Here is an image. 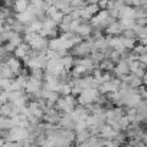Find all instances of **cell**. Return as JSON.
Here are the masks:
<instances>
[{
	"label": "cell",
	"mask_w": 147,
	"mask_h": 147,
	"mask_svg": "<svg viewBox=\"0 0 147 147\" xmlns=\"http://www.w3.org/2000/svg\"><path fill=\"white\" fill-rule=\"evenodd\" d=\"M98 97H100L98 88L90 87V88H85V90L77 97V100H78V104L85 105V104H88V102H95Z\"/></svg>",
	"instance_id": "cell-1"
},
{
	"label": "cell",
	"mask_w": 147,
	"mask_h": 147,
	"mask_svg": "<svg viewBox=\"0 0 147 147\" xmlns=\"http://www.w3.org/2000/svg\"><path fill=\"white\" fill-rule=\"evenodd\" d=\"M42 87H43V80H38V78H33L29 75L28 78V82L25 85V91L29 97V100H33V95L39 91H42Z\"/></svg>",
	"instance_id": "cell-2"
},
{
	"label": "cell",
	"mask_w": 147,
	"mask_h": 147,
	"mask_svg": "<svg viewBox=\"0 0 147 147\" xmlns=\"http://www.w3.org/2000/svg\"><path fill=\"white\" fill-rule=\"evenodd\" d=\"M69 52L75 58H84V56H88L91 53V45H90V42L87 39H84L80 43H77Z\"/></svg>",
	"instance_id": "cell-3"
},
{
	"label": "cell",
	"mask_w": 147,
	"mask_h": 147,
	"mask_svg": "<svg viewBox=\"0 0 147 147\" xmlns=\"http://www.w3.org/2000/svg\"><path fill=\"white\" fill-rule=\"evenodd\" d=\"M29 137V130L26 127H20V125H15L9 130V140L13 141H19L22 138Z\"/></svg>",
	"instance_id": "cell-4"
},
{
	"label": "cell",
	"mask_w": 147,
	"mask_h": 147,
	"mask_svg": "<svg viewBox=\"0 0 147 147\" xmlns=\"http://www.w3.org/2000/svg\"><path fill=\"white\" fill-rule=\"evenodd\" d=\"M6 62V65L13 71V74H15V75L18 77V75H20V74H22V71H23V62L19 59V58H16L13 53L5 61Z\"/></svg>",
	"instance_id": "cell-5"
},
{
	"label": "cell",
	"mask_w": 147,
	"mask_h": 147,
	"mask_svg": "<svg viewBox=\"0 0 147 147\" xmlns=\"http://www.w3.org/2000/svg\"><path fill=\"white\" fill-rule=\"evenodd\" d=\"M29 52H30V45L28 42H22L15 51H13V55L16 58H19L23 63L29 59Z\"/></svg>",
	"instance_id": "cell-6"
},
{
	"label": "cell",
	"mask_w": 147,
	"mask_h": 147,
	"mask_svg": "<svg viewBox=\"0 0 147 147\" xmlns=\"http://www.w3.org/2000/svg\"><path fill=\"white\" fill-rule=\"evenodd\" d=\"M113 74L115 77H118V78L125 75V74H130V63H128V61L127 59H120L115 63V66L113 69Z\"/></svg>",
	"instance_id": "cell-7"
},
{
	"label": "cell",
	"mask_w": 147,
	"mask_h": 147,
	"mask_svg": "<svg viewBox=\"0 0 147 147\" xmlns=\"http://www.w3.org/2000/svg\"><path fill=\"white\" fill-rule=\"evenodd\" d=\"M123 26H121V23H120V20L117 19V20H114V22H111L105 29H104V33L107 35V36H118V35H121L123 33Z\"/></svg>",
	"instance_id": "cell-8"
},
{
	"label": "cell",
	"mask_w": 147,
	"mask_h": 147,
	"mask_svg": "<svg viewBox=\"0 0 147 147\" xmlns=\"http://www.w3.org/2000/svg\"><path fill=\"white\" fill-rule=\"evenodd\" d=\"M141 101H143V98L140 97V94H138V92H133V94H128V95L124 97V107L137 108Z\"/></svg>",
	"instance_id": "cell-9"
},
{
	"label": "cell",
	"mask_w": 147,
	"mask_h": 147,
	"mask_svg": "<svg viewBox=\"0 0 147 147\" xmlns=\"http://www.w3.org/2000/svg\"><path fill=\"white\" fill-rule=\"evenodd\" d=\"M92 30H94V28H92V25H91L90 22H82V23H80V26L77 28L75 33L80 35L82 39H87V38H90V36L92 35Z\"/></svg>",
	"instance_id": "cell-10"
},
{
	"label": "cell",
	"mask_w": 147,
	"mask_h": 147,
	"mask_svg": "<svg viewBox=\"0 0 147 147\" xmlns=\"http://www.w3.org/2000/svg\"><path fill=\"white\" fill-rule=\"evenodd\" d=\"M61 62H62V66L65 68V71H71L74 68V65H75V56L69 52L61 58Z\"/></svg>",
	"instance_id": "cell-11"
},
{
	"label": "cell",
	"mask_w": 147,
	"mask_h": 147,
	"mask_svg": "<svg viewBox=\"0 0 147 147\" xmlns=\"http://www.w3.org/2000/svg\"><path fill=\"white\" fill-rule=\"evenodd\" d=\"M13 110H15V104L12 101H6L0 105V115H7L10 117L13 114Z\"/></svg>",
	"instance_id": "cell-12"
},
{
	"label": "cell",
	"mask_w": 147,
	"mask_h": 147,
	"mask_svg": "<svg viewBox=\"0 0 147 147\" xmlns=\"http://www.w3.org/2000/svg\"><path fill=\"white\" fill-rule=\"evenodd\" d=\"M90 136H91V131L88 128H84L81 131H75V144H80L81 146Z\"/></svg>",
	"instance_id": "cell-13"
},
{
	"label": "cell",
	"mask_w": 147,
	"mask_h": 147,
	"mask_svg": "<svg viewBox=\"0 0 147 147\" xmlns=\"http://www.w3.org/2000/svg\"><path fill=\"white\" fill-rule=\"evenodd\" d=\"M42 26H43L42 20H39L38 18H35L33 20H30L26 25V32H39L42 29Z\"/></svg>",
	"instance_id": "cell-14"
},
{
	"label": "cell",
	"mask_w": 147,
	"mask_h": 147,
	"mask_svg": "<svg viewBox=\"0 0 147 147\" xmlns=\"http://www.w3.org/2000/svg\"><path fill=\"white\" fill-rule=\"evenodd\" d=\"M15 121L12 117H7V115H0V128L3 130H10L12 127H15Z\"/></svg>",
	"instance_id": "cell-15"
},
{
	"label": "cell",
	"mask_w": 147,
	"mask_h": 147,
	"mask_svg": "<svg viewBox=\"0 0 147 147\" xmlns=\"http://www.w3.org/2000/svg\"><path fill=\"white\" fill-rule=\"evenodd\" d=\"M28 7H29V2H28V0H16V3L13 6V10L16 13H20V12L28 10Z\"/></svg>",
	"instance_id": "cell-16"
},
{
	"label": "cell",
	"mask_w": 147,
	"mask_h": 147,
	"mask_svg": "<svg viewBox=\"0 0 147 147\" xmlns=\"http://www.w3.org/2000/svg\"><path fill=\"white\" fill-rule=\"evenodd\" d=\"M121 43H123V46H124L125 49L133 51V48H134L136 43H137V39H131V38H124V36H121Z\"/></svg>",
	"instance_id": "cell-17"
},
{
	"label": "cell",
	"mask_w": 147,
	"mask_h": 147,
	"mask_svg": "<svg viewBox=\"0 0 147 147\" xmlns=\"http://www.w3.org/2000/svg\"><path fill=\"white\" fill-rule=\"evenodd\" d=\"M71 90H72V87H71L69 82H61L59 87H58V92H59L61 95H68V94H71Z\"/></svg>",
	"instance_id": "cell-18"
},
{
	"label": "cell",
	"mask_w": 147,
	"mask_h": 147,
	"mask_svg": "<svg viewBox=\"0 0 147 147\" xmlns=\"http://www.w3.org/2000/svg\"><path fill=\"white\" fill-rule=\"evenodd\" d=\"M0 75H2L3 78H9V80L16 77L15 74H13V71H12V69H10L7 65H6V62H5V66H3L2 69H0Z\"/></svg>",
	"instance_id": "cell-19"
},
{
	"label": "cell",
	"mask_w": 147,
	"mask_h": 147,
	"mask_svg": "<svg viewBox=\"0 0 147 147\" xmlns=\"http://www.w3.org/2000/svg\"><path fill=\"white\" fill-rule=\"evenodd\" d=\"M85 10H87L91 16H94V15H97L101 9H100L98 3H92V5H87V6H85Z\"/></svg>",
	"instance_id": "cell-20"
},
{
	"label": "cell",
	"mask_w": 147,
	"mask_h": 147,
	"mask_svg": "<svg viewBox=\"0 0 147 147\" xmlns=\"http://www.w3.org/2000/svg\"><path fill=\"white\" fill-rule=\"evenodd\" d=\"M87 3L85 0H72L71 2V7L72 9H81V7H85Z\"/></svg>",
	"instance_id": "cell-21"
},
{
	"label": "cell",
	"mask_w": 147,
	"mask_h": 147,
	"mask_svg": "<svg viewBox=\"0 0 147 147\" xmlns=\"http://www.w3.org/2000/svg\"><path fill=\"white\" fill-rule=\"evenodd\" d=\"M121 36H124V38H131V39H137L134 29H124L123 33H121Z\"/></svg>",
	"instance_id": "cell-22"
},
{
	"label": "cell",
	"mask_w": 147,
	"mask_h": 147,
	"mask_svg": "<svg viewBox=\"0 0 147 147\" xmlns=\"http://www.w3.org/2000/svg\"><path fill=\"white\" fill-rule=\"evenodd\" d=\"M59 30H61V33H63V32H72L71 30V23H65V22L59 23Z\"/></svg>",
	"instance_id": "cell-23"
},
{
	"label": "cell",
	"mask_w": 147,
	"mask_h": 147,
	"mask_svg": "<svg viewBox=\"0 0 147 147\" xmlns=\"http://www.w3.org/2000/svg\"><path fill=\"white\" fill-rule=\"evenodd\" d=\"M62 18H63V13H62L61 10H58V12H56V13H55V15L52 16V19H53V20H55V22H56L58 25H59V23L62 22Z\"/></svg>",
	"instance_id": "cell-24"
},
{
	"label": "cell",
	"mask_w": 147,
	"mask_h": 147,
	"mask_svg": "<svg viewBox=\"0 0 147 147\" xmlns=\"http://www.w3.org/2000/svg\"><path fill=\"white\" fill-rule=\"evenodd\" d=\"M108 2H110V0H98V6H100V9H107Z\"/></svg>",
	"instance_id": "cell-25"
},
{
	"label": "cell",
	"mask_w": 147,
	"mask_h": 147,
	"mask_svg": "<svg viewBox=\"0 0 147 147\" xmlns=\"http://www.w3.org/2000/svg\"><path fill=\"white\" fill-rule=\"evenodd\" d=\"M141 82H143V85H146L147 87V72L143 75V78H141Z\"/></svg>",
	"instance_id": "cell-26"
},
{
	"label": "cell",
	"mask_w": 147,
	"mask_h": 147,
	"mask_svg": "<svg viewBox=\"0 0 147 147\" xmlns=\"http://www.w3.org/2000/svg\"><path fill=\"white\" fill-rule=\"evenodd\" d=\"M140 7H143V9H146V10H147V0H141Z\"/></svg>",
	"instance_id": "cell-27"
},
{
	"label": "cell",
	"mask_w": 147,
	"mask_h": 147,
	"mask_svg": "<svg viewBox=\"0 0 147 147\" xmlns=\"http://www.w3.org/2000/svg\"><path fill=\"white\" fill-rule=\"evenodd\" d=\"M87 5H92V3H98V0H85Z\"/></svg>",
	"instance_id": "cell-28"
},
{
	"label": "cell",
	"mask_w": 147,
	"mask_h": 147,
	"mask_svg": "<svg viewBox=\"0 0 147 147\" xmlns=\"http://www.w3.org/2000/svg\"><path fill=\"white\" fill-rule=\"evenodd\" d=\"M3 66H5V59H3V58H0V69H2Z\"/></svg>",
	"instance_id": "cell-29"
},
{
	"label": "cell",
	"mask_w": 147,
	"mask_h": 147,
	"mask_svg": "<svg viewBox=\"0 0 147 147\" xmlns=\"http://www.w3.org/2000/svg\"><path fill=\"white\" fill-rule=\"evenodd\" d=\"M0 146H5V138L0 137Z\"/></svg>",
	"instance_id": "cell-30"
},
{
	"label": "cell",
	"mask_w": 147,
	"mask_h": 147,
	"mask_svg": "<svg viewBox=\"0 0 147 147\" xmlns=\"http://www.w3.org/2000/svg\"><path fill=\"white\" fill-rule=\"evenodd\" d=\"M66 2H69V3H71V2H72V0H66Z\"/></svg>",
	"instance_id": "cell-31"
},
{
	"label": "cell",
	"mask_w": 147,
	"mask_h": 147,
	"mask_svg": "<svg viewBox=\"0 0 147 147\" xmlns=\"http://www.w3.org/2000/svg\"><path fill=\"white\" fill-rule=\"evenodd\" d=\"M146 72H147V66H146Z\"/></svg>",
	"instance_id": "cell-32"
}]
</instances>
